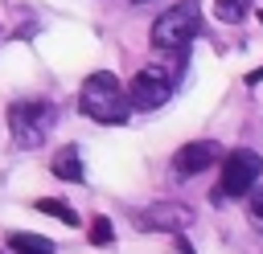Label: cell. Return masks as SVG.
<instances>
[{"mask_svg":"<svg viewBox=\"0 0 263 254\" xmlns=\"http://www.w3.org/2000/svg\"><path fill=\"white\" fill-rule=\"evenodd\" d=\"M78 107H82L86 119H95V123H103V127H119V123H127V115H132L127 86H123L115 74H107V70H95V74L82 82Z\"/></svg>","mask_w":263,"mask_h":254,"instance_id":"1","label":"cell"},{"mask_svg":"<svg viewBox=\"0 0 263 254\" xmlns=\"http://www.w3.org/2000/svg\"><path fill=\"white\" fill-rule=\"evenodd\" d=\"M201 29V8L197 0H181L173 8H164L156 20H152V45L164 49V53H181Z\"/></svg>","mask_w":263,"mask_h":254,"instance_id":"2","label":"cell"},{"mask_svg":"<svg viewBox=\"0 0 263 254\" xmlns=\"http://www.w3.org/2000/svg\"><path fill=\"white\" fill-rule=\"evenodd\" d=\"M53 123H58V111L45 98H21L8 107V131L21 147H41L49 139Z\"/></svg>","mask_w":263,"mask_h":254,"instance_id":"3","label":"cell"},{"mask_svg":"<svg viewBox=\"0 0 263 254\" xmlns=\"http://www.w3.org/2000/svg\"><path fill=\"white\" fill-rule=\"evenodd\" d=\"M259 176H263V156L251 152V147H234V152H226V160H222L218 197H247Z\"/></svg>","mask_w":263,"mask_h":254,"instance_id":"4","label":"cell"},{"mask_svg":"<svg viewBox=\"0 0 263 254\" xmlns=\"http://www.w3.org/2000/svg\"><path fill=\"white\" fill-rule=\"evenodd\" d=\"M173 98V74L164 66H144L132 82H127V102L132 111H156Z\"/></svg>","mask_w":263,"mask_h":254,"instance_id":"5","label":"cell"},{"mask_svg":"<svg viewBox=\"0 0 263 254\" xmlns=\"http://www.w3.org/2000/svg\"><path fill=\"white\" fill-rule=\"evenodd\" d=\"M189 221H193V209L181 201H156L136 213V225L148 234H181V229H189Z\"/></svg>","mask_w":263,"mask_h":254,"instance_id":"6","label":"cell"},{"mask_svg":"<svg viewBox=\"0 0 263 254\" xmlns=\"http://www.w3.org/2000/svg\"><path fill=\"white\" fill-rule=\"evenodd\" d=\"M218 156H222V147H218L214 139H193V143H185V147L173 156V172H177V176H197V172H205Z\"/></svg>","mask_w":263,"mask_h":254,"instance_id":"7","label":"cell"},{"mask_svg":"<svg viewBox=\"0 0 263 254\" xmlns=\"http://www.w3.org/2000/svg\"><path fill=\"white\" fill-rule=\"evenodd\" d=\"M49 168H53V176H62V180H82L86 172H82V152L70 143V147H62V152H53V160H49Z\"/></svg>","mask_w":263,"mask_h":254,"instance_id":"8","label":"cell"},{"mask_svg":"<svg viewBox=\"0 0 263 254\" xmlns=\"http://www.w3.org/2000/svg\"><path fill=\"white\" fill-rule=\"evenodd\" d=\"M4 246L16 250V254H53V250H58L49 238H41V234H25V229H12Z\"/></svg>","mask_w":263,"mask_h":254,"instance_id":"9","label":"cell"},{"mask_svg":"<svg viewBox=\"0 0 263 254\" xmlns=\"http://www.w3.org/2000/svg\"><path fill=\"white\" fill-rule=\"evenodd\" d=\"M37 213H49V217H58V221H62V225H70V229H78V225H82V217H78L66 201H58V197H41V201H37Z\"/></svg>","mask_w":263,"mask_h":254,"instance_id":"10","label":"cell"},{"mask_svg":"<svg viewBox=\"0 0 263 254\" xmlns=\"http://www.w3.org/2000/svg\"><path fill=\"white\" fill-rule=\"evenodd\" d=\"M214 16H218L222 25H238V20L247 16V0H218V4H214Z\"/></svg>","mask_w":263,"mask_h":254,"instance_id":"11","label":"cell"},{"mask_svg":"<svg viewBox=\"0 0 263 254\" xmlns=\"http://www.w3.org/2000/svg\"><path fill=\"white\" fill-rule=\"evenodd\" d=\"M111 238H115L111 221H107V217H95V221H90V242H95V246H107Z\"/></svg>","mask_w":263,"mask_h":254,"instance_id":"12","label":"cell"},{"mask_svg":"<svg viewBox=\"0 0 263 254\" xmlns=\"http://www.w3.org/2000/svg\"><path fill=\"white\" fill-rule=\"evenodd\" d=\"M247 213H251V225H255V229H263V184H259V188H251Z\"/></svg>","mask_w":263,"mask_h":254,"instance_id":"13","label":"cell"},{"mask_svg":"<svg viewBox=\"0 0 263 254\" xmlns=\"http://www.w3.org/2000/svg\"><path fill=\"white\" fill-rule=\"evenodd\" d=\"M255 82H263V66H259V70H251V74H247V86H255Z\"/></svg>","mask_w":263,"mask_h":254,"instance_id":"14","label":"cell"},{"mask_svg":"<svg viewBox=\"0 0 263 254\" xmlns=\"http://www.w3.org/2000/svg\"><path fill=\"white\" fill-rule=\"evenodd\" d=\"M173 254H193V246H189V242H181V238H177V246H173Z\"/></svg>","mask_w":263,"mask_h":254,"instance_id":"15","label":"cell"},{"mask_svg":"<svg viewBox=\"0 0 263 254\" xmlns=\"http://www.w3.org/2000/svg\"><path fill=\"white\" fill-rule=\"evenodd\" d=\"M132 4H156V0H132Z\"/></svg>","mask_w":263,"mask_h":254,"instance_id":"16","label":"cell"},{"mask_svg":"<svg viewBox=\"0 0 263 254\" xmlns=\"http://www.w3.org/2000/svg\"><path fill=\"white\" fill-rule=\"evenodd\" d=\"M259 25H263V12H259Z\"/></svg>","mask_w":263,"mask_h":254,"instance_id":"17","label":"cell"}]
</instances>
